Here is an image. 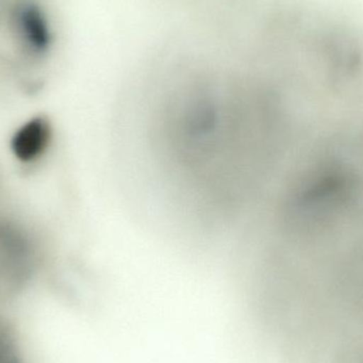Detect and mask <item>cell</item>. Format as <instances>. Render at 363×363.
<instances>
[{"label": "cell", "mask_w": 363, "mask_h": 363, "mask_svg": "<svg viewBox=\"0 0 363 363\" xmlns=\"http://www.w3.org/2000/svg\"><path fill=\"white\" fill-rule=\"evenodd\" d=\"M14 26L21 43L30 52L40 55L48 50L51 43L50 27L40 6L31 2L17 6Z\"/></svg>", "instance_id": "obj_1"}, {"label": "cell", "mask_w": 363, "mask_h": 363, "mask_svg": "<svg viewBox=\"0 0 363 363\" xmlns=\"http://www.w3.org/2000/svg\"><path fill=\"white\" fill-rule=\"evenodd\" d=\"M52 138L48 119L38 116L21 125L11 140L13 155L23 163H31L44 155Z\"/></svg>", "instance_id": "obj_2"}]
</instances>
